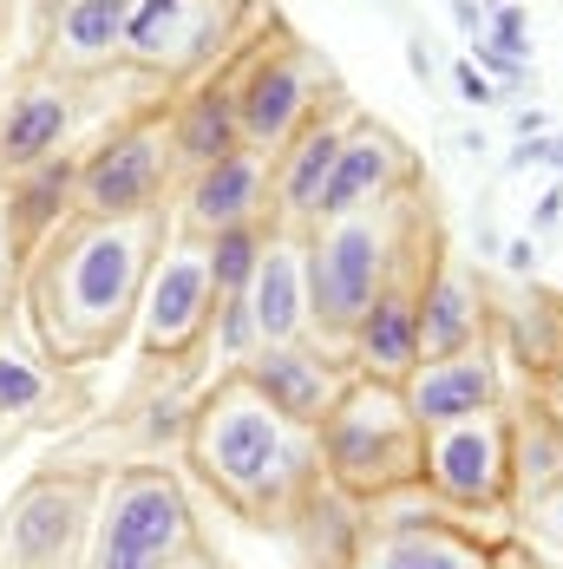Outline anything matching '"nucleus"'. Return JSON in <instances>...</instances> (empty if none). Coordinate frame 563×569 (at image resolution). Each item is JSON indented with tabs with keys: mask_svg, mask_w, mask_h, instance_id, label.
Segmentation results:
<instances>
[{
	"mask_svg": "<svg viewBox=\"0 0 563 569\" xmlns=\"http://www.w3.org/2000/svg\"><path fill=\"white\" fill-rule=\"evenodd\" d=\"M485 7H511V0H485Z\"/></svg>",
	"mask_w": 563,
	"mask_h": 569,
	"instance_id": "obj_43",
	"label": "nucleus"
},
{
	"mask_svg": "<svg viewBox=\"0 0 563 569\" xmlns=\"http://www.w3.org/2000/svg\"><path fill=\"white\" fill-rule=\"evenodd\" d=\"M7 197V223H13V249H40L59 223H66V210H79V164L59 151L47 164H33V171H13V183L0 190Z\"/></svg>",
	"mask_w": 563,
	"mask_h": 569,
	"instance_id": "obj_22",
	"label": "nucleus"
},
{
	"mask_svg": "<svg viewBox=\"0 0 563 569\" xmlns=\"http://www.w3.org/2000/svg\"><path fill=\"white\" fill-rule=\"evenodd\" d=\"M165 249V217H86L72 210L66 223L33 249V276H27V308L40 347L59 367H86L99 353H112L138 315L145 276Z\"/></svg>",
	"mask_w": 563,
	"mask_h": 569,
	"instance_id": "obj_1",
	"label": "nucleus"
},
{
	"mask_svg": "<svg viewBox=\"0 0 563 569\" xmlns=\"http://www.w3.org/2000/svg\"><path fill=\"white\" fill-rule=\"evenodd\" d=\"M263 242H269V223H236V229L204 236V256H210V288H217V301H229V295H243V288H249L256 262H263Z\"/></svg>",
	"mask_w": 563,
	"mask_h": 569,
	"instance_id": "obj_27",
	"label": "nucleus"
},
{
	"mask_svg": "<svg viewBox=\"0 0 563 569\" xmlns=\"http://www.w3.org/2000/svg\"><path fill=\"white\" fill-rule=\"evenodd\" d=\"M72 138V92L59 79H33L7 99L0 112V177L7 171H33L59 158V144Z\"/></svg>",
	"mask_w": 563,
	"mask_h": 569,
	"instance_id": "obj_21",
	"label": "nucleus"
},
{
	"mask_svg": "<svg viewBox=\"0 0 563 569\" xmlns=\"http://www.w3.org/2000/svg\"><path fill=\"white\" fill-rule=\"evenodd\" d=\"M354 112H315L288 144H282L276 171H269V223L282 229H315L322 223V190L335 177V158H340V138H347Z\"/></svg>",
	"mask_w": 563,
	"mask_h": 569,
	"instance_id": "obj_14",
	"label": "nucleus"
},
{
	"mask_svg": "<svg viewBox=\"0 0 563 569\" xmlns=\"http://www.w3.org/2000/svg\"><path fill=\"white\" fill-rule=\"evenodd\" d=\"M66 380L47 353H27L0 335V426H33V419H66Z\"/></svg>",
	"mask_w": 563,
	"mask_h": 569,
	"instance_id": "obj_25",
	"label": "nucleus"
},
{
	"mask_svg": "<svg viewBox=\"0 0 563 569\" xmlns=\"http://www.w3.org/2000/svg\"><path fill=\"white\" fill-rule=\"evenodd\" d=\"M505 262H511V276H531V269H537V242H531V236H517V242L505 249Z\"/></svg>",
	"mask_w": 563,
	"mask_h": 569,
	"instance_id": "obj_35",
	"label": "nucleus"
},
{
	"mask_svg": "<svg viewBox=\"0 0 563 569\" xmlns=\"http://www.w3.org/2000/svg\"><path fill=\"white\" fill-rule=\"evenodd\" d=\"M190 465L236 511L269 517L295 505V491H302V478L315 465V432H302L282 412H269V399L229 367L204 393V406L190 412Z\"/></svg>",
	"mask_w": 563,
	"mask_h": 569,
	"instance_id": "obj_2",
	"label": "nucleus"
},
{
	"mask_svg": "<svg viewBox=\"0 0 563 569\" xmlns=\"http://www.w3.org/2000/svg\"><path fill=\"white\" fill-rule=\"evenodd\" d=\"M210 315H217V288H210V256H204V236H184L170 229L145 295H138V347L151 360H177L210 335Z\"/></svg>",
	"mask_w": 563,
	"mask_h": 569,
	"instance_id": "obj_8",
	"label": "nucleus"
},
{
	"mask_svg": "<svg viewBox=\"0 0 563 569\" xmlns=\"http://www.w3.org/2000/svg\"><path fill=\"white\" fill-rule=\"evenodd\" d=\"M563 223V190H544L537 203H531V229L544 236V229H557Z\"/></svg>",
	"mask_w": 563,
	"mask_h": 569,
	"instance_id": "obj_33",
	"label": "nucleus"
},
{
	"mask_svg": "<svg viewBox=\"0 0 563 569\" xmlns=\"http://www.w3.org/2000/svg\"><path fill=\"white\" fill-rule=\"evenodd\" d=\"M217 40V0H131L125 20V59L145 72H184Z\"/></svg>",
	"mask_w": 563,
	"mask_h": 569,
	"instance_id": "obj_17",
	"label": "nucleus"
},
{
	"mask_svg": "<svg viewBox=\"0 0 563 569\" xmlns=\"http://www.w3.org/2000/svg\"><path fill=\"white\" fill-rule=\"evenodd\" d=\"M485 321H492L485 282L458 256H439L433 276H426V295H419V360L485 347Z\"/></svg>",
	"mask_w": 563,
	"mask_h": 569,
	"instance_id": "obj_20",
	"label": "nucleus"
},
{
	"mask_svg": "<svg viewBox=\"0 0 563 569\" xmlns=\"http://www.w3.org/2000/svg\"><path fill=\"white\" fill-rule=\"evenodd\" d=\"M13 223H7V197H0V276H13Z\"/></svg>",
	"mask_w": 563,
	"mask_h": 569,
	"instance_id": "obj_37",
	"label": "nucleus"
},
{
	"mask_svg": "<svg viewBox=\"0 0 563 569\" xmlns=\"http://www.w3.org/2000/svg\"><path fill=\"white\" fill-rule=\"evenodd\" d=\"M452 79H458V99H472V106H492V99H498V86H492L472 59H458V72H452Z\"/></svg>",
	"mask_w": 563,
	"mask_h": 569,
	"instance_id": "obj_32",
	"label": "nucleus"
},
{
	"mask_svg": "<svg viewBox=\"0 0 563 569\" xmlns=\"http://www.w3.org/2000/svg\"><path fill=\"white\" fill-rule=\"evenodd\" d=\"M419 458H426V432L406 412L399 380L354 373L315 426L322 478L360 505H381V498H399L406 485H419Z\"/></svg>",
	"mask_w": 563,
	"mask_h": 569,
	"instance_id": "obj_3",
	"label": "nucleus"
},
{
	"mask_svg": "<svg viewBox=\"0 0 563 569\" xmlns=\"http://www.w3.org/2000/svg\"><path fill=\"white\" fill-rule=\"evenodd\" d=\"M498 53H511V59H524L531 66V47H524V7L511 0V7H492V33H485Z\"/></svg>",
	"mask_w": 563,
	"mask_h": 569,
	"instance_id": "obj_29",
	"label": "nucleus"
},
{
	"mask_svg": "<svg viewBox=\"0 0 563 569\" xmlns=\"http://www.w3.org/2000/svg\"><path fill=\"white\" fill-rule=\"evenodd\" d=\"M452 20H458L465 33H485V7H478V0H452Z\"/></svg>",
	"mask_w": 563,
	"mask_h": 569,
	"instance_id": "obj_36",
	"label": "nucleus"
},
{
	"mask_svg": "<svg viewBox=\"0 0 563 569\" xmlns=\"http://www.w3.org/2000/svg\"><path fill=\"white\" fill-rule=\"evenodd\" d=\"M335 360L340 353L322 347V341H263L256 353L236 360V373L269 399V412H282V419L302 426V432H315L322 412L335 406V393L347 387V373H340Z\"/></svg>",
	"mask_w": 563,
	"mask_h": 569,
	"instance_id": "obj_12",
	"label": "nucleus"
},
{
	"mask_svg": "<svg viewBox=\"0 0 563 569\" xmlns=\"http://www.w3.org/2000/svg\"><path fill=\"white\" fill-rule=\"evenodd\" d=\"M544 124H551L544 112H517V131H524V138H544Z\"/></svg>",
	"mask_w": 563,
	"mask_h": 569,
	"instance_id": "obj_38",
	"label": "nucleus"
},
{
	"mask_svg": "<svg viewBox=\"0 0 563 569\" xmlns=\"http://www.w3.org/2000/svg\"><path fill=\"white\" fill-rule=\"evenodd\" d=\"M413 183V158L387 124L374 118H354L347 138H340L335 177L322 190V223L328 217H354V210H374V203H394L399 190Z\"/></svg>",
	"mask_w": 563,
	"mask_h": 569,
	"instance_id": "obj_13",
	"label": "nucleus"
},
{
	"mask_svg": "<svg viewBox=\"0 0 563 569\" xmlns=\"http://www.w3.org/2000/svg\"><path fill=\"white\" fill-rule=\"evenodd\" d=\"M7 308H13V276H0V328H7Z\"/></svg>",
	"mask_w": 563,
	"mask_h": 569,
	"instance_id": "obj_40",
	"label": "nucleus"
},
{
	"mask_svg": "<svg viewBox=\"0 0 563 569\" xmlns=\"http://www.w3.org/2000/svg\"><path fill=\"white\" fill-rule=\"evenodd\" d=\"M419 478L458 511H498L511 498V412L485 406L426 432Z\"/></svg>",
	"mask_w": 563,
	"mask_h": 569,
	"instance_id": "obj_9",
	"label": "nucleus"
},
{
	"mask_svg": "<svg viewBox=\"0 0 563 569\" xmlns=\"http://www.w3.org/2000/svg\"><path fill=\"white\" fill-rule=\"evenodd\" d=\"M322 86H328V59H315L308 47L282 40L276 53H263L243 79H236V124H243V144L249 151H282L322 106Z\"/></svg>",
	"mask_w": 563,
	"mask_h": 569,
	"instance_id": "obj_11",
	"label": "nucleus"
},
{
	"mask_svg": "<svg viewBox=\"0 0 563 569\" xmlns=\"http://www.w3.org/2000/svg\"><path fill=\"white\" fill-rule=\"evenodd\" d=\"M170 177H177L170 124L165 118H138V124L112 131L79 164V210L86 217H145V210H158Z\"/></svg>",
	"mask_w": 563,
	"mask_h": 569,
	"instance_id": "obj_10",
	"label": "nucleus"
},
{
	"mask_svg": "<svg viewBox=\"0 0 563 569\" xmlns=\"http://www.w3.org/2000/svg\"><path fill=\"white\" fill-rule=\"evenodd\" d=\"M263 217H269V158L249 151V144H236L229 158L190 171L177 229H184V236H217V229L263 223Z\"/></svg>",
	"mask_w": 563,
	"mask_h": 569,
	"instance_id": "obj_15",
	"label": "nucleus"
},
{
	"mask_svg": "<svg viewBox=\"0 0 563 569\" xmlns=\"http://www.w3.org/2000/svg\"><path fill=\"white\" fill-rule=\"evenodd\" d=\"M210 328H217V353H224L229 367L243 360V353H256V321H249V301L243 295H229V301H217V315H210Z\"/></svg>",
	"mask_w": 563,
	"mask_h": 569,
	"instance_id": "obj_28",
	"label": "nucleus"
},
{
	"mask_svg": "<svg viewBox=\"0 0 563 569\" xmlns=\"http://www.w3.org/2000/svg\"><path fill=\"white\" fill-rule=\"evenodd\" d=\"M106 478L99 471H40L27 478L0 517V569H79L92 511Z\"/></svg>",
	"mask_w": 563,
	"mask_h": 569,
	"instance_id": "obj_7",
	"label": "nucleus"
},
{
	"mask_svg": "<svg viewBox=\"0 0 563 569\" xmlns=\"http://www.w3.org/2000/svg\"><path fill=\"white\" fill-rule=\"evenodd\" d=\"M165 124H170V158H177V171H204V164L229 158V151L243 144V124H236V86H229V79L197 86Z\"/></svg>",
	"mask_w": 563,
	"mask_h": 569,
	"instance_id": "obj_23",
	"label": "nucleus"
},
{
	"mask_svg": "<svg viewBox=\"0 0 563 569\" xmlns=\"http://www.w3.org/2000/svg\"><path fill=\"white\" fill-rule=\"evenodd\" d=\"M531 485V498H544L563 485V419L551 406H531V419H511V485Z\"/></svg>",
	"mask_w": 563,
	"mask_h": 569,
	"instance_id": "obj_26",
	"label": "nucleus"
},
{
	"mask_svg": "<svg viewBox=\"0 0 563 569\" xmlns=\"http://www.w3.org/2000/svg\"><path fill=\"white\" fill-rule=\"evenodd\" d=\"M0 27H7V0H0Z\"/></svg>",
	"mask_w": 563,
	"mask_h": 569,
	"instance_id": "obj_42",
	"label": "nucleus"
},
{
	"mask_svg": "<svg viewBox=\"0 0 563 569\" xmlns=\"http://www.w3.org/2000/svg\"><path fill=\"white\" fill-rule=\"evenodd\" d=\"M511 164H557L563 171V131H544V138H524V151Z\"/></svg>",
	"mask_w": 563,
	"mask_h": 569,
	"instance_id": "obj_31",
	"label": "nucleus"
},
{
	"mask_svg": "<svg viewBox=\"0 0 563 569\" xmlns=\"http://www.w3.org/2000/svg\"><path fill=\"white\" fill-rule=\"evenodd\" d=\"M125 20H131V0H66L53 20V72H99L125 59Z\"/></svg>",
	"mask_w": 563,
	"mask_h": 569,
	"instance_id": "obj_24",
	"label": "nucleus"
},
{
	"mask_svg": "<svg viewBox=\"0 0 563 569\" xmlns=\"http://www.w3.org/2000/svg\"><path fill=\"white\" fill-rule=\"evenodd\" d=\"M472 66H478V72H485V79H492V86H517V79H524V59L498 53V47H492V40H485V33H478V40H472Z\"/></svg>",
	"mask_w": 563,
	"mask_h": 569,
	"instance_id": "obj_30",
	"label": "nucleus"
},
{
	"mask_svg": "<svg viewBox=\"0 0 563 569\" xmlns=\"http://www.w3.org/2000/svg\"><path fill=\"white\" fill-rule=\"evenodd\" d=\"M354 569H492V550L452 517H387Z\"/></svg>",
	"mask_w": 563,
	"mask_h": 569,
	"instance_id": "obj_19",
	"label": "nucleus"
},
{
	"mask_svg": "<svg viewBox=\"0 0 563 569\" xmlns=\"http://www.w3.org/2000/svg\"><path fill=\"white\" fill-rule=\"evenodd\" d=\"M406 412L419 419V432L446 426V419H465V412H485L498 406V360L485 347H465V353H439V360H419L406 380Z\"/></svg>",
	"mask_w": 563,
	"mask_h": 569,
	"instance_id": "obj_18",
	"label": "nucleus"
},
{
	"mask_svg": "<svg viewBox=\"0 0 563 569\" xmlns=\"http://www.w3.org/2000/svg\"><path fill=\"white\" fill-rule=\"evenodd\" d=\"M256 341H308V262H302V229L269 223L263 262L243 288Z\"/></svg>",
	"mask_w": 563,
	"mask_h": 569,
	"instance_id": "obj_16",
	"label": "nucleus"
},
{
	"mask_svg": "<svg viewBox=\"0 0 563 569\" xmlns=\"http://www.w3.org/2000/svg\"><path fill=\"white\" fill-rule=\"evenodd\" d=\"M413 197L399 190L394 203H374V210H354V217H328L302 236V262H308V335L322 347H347L354 321L367 315L374 288L394 262V242L406 229Z\"/></svg>",
	"mask_w": 563,
	"mask_h": 569,
	"instance_id": "obj_4",
	"label": "nucleus"
},
{
	"mask_svg": "<svg viewBox=\"0 0 563 569\" xmlns=\"http://www.w3.org/2000/svg\"><path fill=\"white\" fill-rule=\"evenodd\" d=\"M433 262H439L433 217L419 229V203H413V210H406V229H399V242H394V262H387V276L374 288L367 315H360L354 335H347V353H354L360 373H374V380H406V373L419 367V295H426Z\"/></svg>",
	"mask_w": 563,
	"mask_h": 569,
	"instance_id": "obj_6",
	"label": "nucleus"
},
{
	"mask_svg": "<svg viewBox=\"0 0 563 569\" xmlns=\"http://www.w3.org/2000/svg\"><path fill=\"white\" fill-rule=\"evenodd\" d=\"M170 569H217V563H210V557H204V543H197L190 557H177V563H170Z\"/></svg>",
	"mask_w": 563,
	"mask_h": 569,
	"instance_id": "obj_39",
	"label": "nucleus"
},
{
	"mask_svg": "<svg viewBox=\"0 0 563 569\" xmlns=\"http://www.w3.org/2000/svg\"><path fill=\"white\" fill-rule=\"evenodd\" d=\"M537 517H544V530L563 543V485H551V491L537 498Z\"/></svg>",
	"mask_w": 563,
	"mask_h": 569,
	"instance_id": "obj_34",
	"label": "nucleus"
},
{
	"mask_svg": "<svg viewBox=\"0 0 563 569\" xmlns=\"http://www.w3.org/2000/svg\"><path fill=\"white\" fill-rule=\"evenodd\" d=\"M190 550H197V517L184 485L158 465H131L106 478L79 569H170Z\"/></svg>",
	"mask_w": 563,
	"mask_h": 569,
	"instance_id": "obj_5",
	"label": "nucleus"
},
{
	"mask_svg": "<svg viewBox=\"0 0 563 569\" xmlns=\"http://www.w3.org/2000/svg\"><path fill=\"white\" fill-rule=\"evenodd\" d=\"M7 439H13V432H7V426H0V452H7Z\"/></svg>",
	"mask_w": 563,
	"mask_h": 569,
	"instance_id": "obj_41",
	"label": "nucleus"
}]
</instances>
